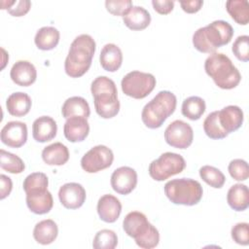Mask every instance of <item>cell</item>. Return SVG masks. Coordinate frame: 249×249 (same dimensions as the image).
Here are the masks:
<instances>
[{
  "label": "cell",
  "mask_w": 249,
  "mask_h": 249,
  "mask_svg": "<svg viewBox=\"0 0 249 249\" xmlns=\"http://www.w3.org/2000/svg\"><path fill=\"white\" fill-rule=\"evenodd\" d=\"M95 49V41L90 35L77 36L71 43L65 58V73L71 78H79L86 74L91 65Z\"/></svg>",
  "instance_id": "obj_1"
},
{
  "label": "cell",
  "mask_w": 249,
  "mask_h": 249,
  "mask_svg": "<svg viewBox=\"0 0 249 249\" xmlns=\"http://www.w3.org/2000/svg\"><path fill=\"white\" fill-rule=\"evenodd\" d=\"M232 36L233 28L228 21L214 20L195 31L193 45L200 53H213L218 48L228 45Z\"/></svg>",
  "instance_id": "obj_2"
},
{
  "label": "cell",
  "mask_w": 249,
  "mask_h": 249,
  "mask_svg": "<svg viewBox=\"0 0 249 249\" xmlns=\"http://www.w3.org/2000/svg\"><path fill=\"white\" fill-rule=\"evenodd\" d=\"M95 112L103 119H111L120 111L118 90L113 80L106 76H98L90 85Z\"/></svg>",
  "instance_id": "obj_3"
},
{
  "label": "cell",
  "mask_w": 249,
  "mask_h": 249,
  "mask_svg": "<svg viewBox=\"0 0 249 249\" xmlns=\"http://www.w3.org/2000/svg\"><path fill=\"white\" fill-rule=\"evenodd\" d=\"M206 74L215 85L223 89H231L238 86L241 75L229 56L222 53H213L205 59Z\"/></svg>",
  "instance_id": "obj_4"
},
{
  "label": "cell",
  "mask_w": 249,
  "mask_h": 249,
  "mask_svg": "<svg viewBox=\"0 0 249 249\" xmlns=\"http://www.w3.org/2000/svg\"><path fill=\"white\" fill-rule=\"evenodd\" d=\"M123 229L140 248L152 249L158 246L160 242L159 231L142 212L131 211L127 213L123 221Z\"/></svg>",
  "instance_id": "obj_5"
},
{
  "label": "cell",
  "mask_w": 249,
  "mask_h": 249,
  "mask_svg": "<svg viewBox=\"0 0 249 249\" xmlns=\"http://www.w3.org/2000/svg\"><path fill=\"white\" fill-rule=\"evenodd\" d=\"M177 98L169 90H160L142 109L141 120L143 124L152 129L159 128L165 120L174 113Z\"/></svg>",
  "instance_id": "obj_6"
},
{
  "label": "cell",
  "mask_w": 249,
  "mask_h": 249,
  "mask_svg": "<svg viewBox=\"0 0 249 249\" xmlns=\"http://www.w3.org/2000/svg\"><path fill=\"white\" fill-rule=\"evenodd\" d=\"M164 194L174 204L193 206L197 204L203 195L200 183L191 178H180L168 181L164 185Z\"/></svg>",
  "instance_id": "obj_7"
},
{
  "label": "cell",
  "mask_w": 249,
  "mask_h": 249,
  "mask_svg": "<svg viewBox=\"0 0 249 249\" xmlns=\"http://www.w3.org/2000/svg\"><path fill=\"white\" fill-rule=\"evenodd\" d=\"M156 83L157 81L153 74L134 70L124 76L121 86L125 95L135 99H142L153 91Z\"/></svg>",
  "instance_id": "obj_8"
},
{
  "label": "cell",
  "mask_w": 249,
  "mask_h": 249,
  "mask_svg": "<svg viewBox=\"0 0 249 249\" xmlns=\"http://www.w3.org/2000/svg\"><path fill=\"white\" fill-rule=\"evenodd\" d=\"M186 167L184 158L176 153L166 152L154 160L149 165V175L156 181H164L181 173Z\"/></svg>",
  "instance_id": "obj_9"
},
{
  "label": "cell",
  "mask_w": 249,
  "mask_h": 249,
  "mask_svg": "<svg viewBox=\"0 0 249 249\" xmlns=\"http://www.w3.org/2000/svg\"><path fill=\"white\" fill-rule=\"evenodd\" d=\"M114 154L105 145H97L89 150L81 159V166L88 173H96L111 166Z\"/></svg>",
  "instance_id": "obj_10"
},
{
  "label": "cell",
  "mask_w": 249,
  "mask_h": 249,
  "mask_svg": "<svg viewBox=\"0 0 249 249\" xmlns=\"http://www.w3.org/2000/svg\"><path fill=\"white\" fill-rule=\"evenodd\" d=\"M164 140L171 147L186 149L193 143V128L188 123L181 120H175L165 128Z\"/></svg>",
  "instance_id": "obj_11"
},
{
  "label": "cell",
  "mask_w": 249,
  "mask_h": 249,
  "mask_svg": "<svg viewBox=\"0 0 249 249\" xmlns=\"http://www.w3.org/2000/svg\"><path fill=\"white\" fill-rule=\"evenodd\" d=\"M112 189L120 195L130 194L137 185V173L129 166H121L111 175Z\"/></svg>",
  "instance_id": "obj_12"
},
{
  "label": "cell",
  "mask_w": 249,
  "mask_h": 249,
  "mask_svg": "<svg viewBox=\"0 0 249 249\" xmlns=\"http://www.w3.org/2000/svg\"><path fill=\"white\" fill-rule=\"evenodd\" d=\"M86 197V190L79 183H66L62 185L58 191L59 201L67 209L80 208L84 204Z\"/></svg>",
  "instance_id": "obj_13"
},
{
  "label": "cell",
  "mask_w": 249,
  "mask_h": 249,
  "mask_svg": "<svg viewBox=\"0 0 249 249\" xmlns=\"http://www.w3.org/2000/svg\"><path fill=\"white\" fill-rule=\"evenodd\" d=\"M1 141L11 148H19L26 143L27 126L18 121L8 122L1 129Z\"/></svg>",
  "instance_id": "obj_14"
},
{
  "label": "cell",
  "mask_w": 249,
  "mask_h": 249,
  "mask_svg": "<svg viewBox=\"0 0 249 249\" xmlns=\"http://www.w3.org/2000/svg\"><path fill=\"white\" fill-rule=\"evenodd\" d=\"M25 199L28 209L37 215L49 213L53 206V196L48 189L30 191L26 193Z\"/></svg>",
  "instance_id": "obj_15"
},
{
  "label": "cell",
  "mask_w": 249,
  "mask_h": 249,
  "mask_svg": "<svg viewBox=\"0 0 249 249\" xmlns=\"http://www.w3.org/2000/svg\"><path fill=\"white\" fill-rule=\"evenodd\" d=\"M89 132V124L85 117L74 116L66 119L63 126V133L65 138L72 142L84 141Z\"/></svg>",
  "instance_id": "obj_16"
},
{
  "label": "cell",
  "mask_w": 249,
  "mask_h": 249,
  "mask_svg": "<svg viewBox=\"0 0 249 249\" xmlns=\"http://www.w3.org/2000/svg\"><path fill=\"white\" fill-rule=\"evenodd\" d=\"M10 77L16 85L29 87L36 81L37 71L30 61L18 60L12 66Z\"/></svg>",
  "instance_id": "obj_17"
},
{
  "label": "cell",
  "mask_w": 249,
  "mask_h": 249,
  "mask_svg": "<svg viewBox=\"0 0 249 249\" xmlns=\"http://www.w3.org/2000/svg\"><path fill=\"white\" fill-rule=\"evenodd\" d=\"M122 212V203L115 196L107 194L102 196L97 202V213L105 223H114Z\"/></svg>",
  "instance_id": "obj_18"
},
{
  "label": "cell",
  "mask_w": 249,
  "mask_h": 249,
  "mask_svg": "<svg viewBox=\"0 0 249 249\" xmlns=\"http://www.w3.org/2000/svg\"><path fill=\"white\" fill-rule=\"evenodd\" d=\"M218 119L222 128L230 134L242 125L244 116L242 110L238 106L229 105L218 111Z\"/></svg>",
  "instance_id": "obj_19"
},
{
  "label": "cell",
  "mask_w": 249,
  "mask_h": 249,
  "mask_svg": "<svg viewBox=\"0 0 249 249\" xmlns=\"http://www.w3.org/2000/svg\"><path fill=\"white\" fill-rule=\"evenodd\" d=\"M56 132L57 124L50 116H41L33 122L32 136L37 142H48L55 137Z\"/></svg>",
  "instance_id": "obj_20"
},
{
  "label": "cell",
  "mask_w": 249,
  "mask_h": 249,
  "mask_svg": "<svg viewBox=\"0 0 249 249\" xmlns=\"http://www.w3.org/2000/svg\"><path fill=\"white\" fill-rule=\"evenodd\" d=\"M123 21L131 30H143L149 26L151 15L141 6H132L123 17Z\"/></svg>",
  "instance_id": "obj_21"
},
{
  "label": "cell",
  "mask_w": 249,
  "mask_h": 249,
  "mask_svg": "<svg viewBox=\"0 0 249 249\" xmlns=\"http://www.w3.org/2000/svg\"><path fill=\"white\" fill-rule=\"evenodd\" d=\"M99 61L104 70L108 72H115L122 65L123 53L117 45L112 43L106 44L100 52Z\"/></svg>",
  "instance_id": "obj_22"
},
{
  "label": "cell",
  "mask_w": 249,
  "mask_h": 249,
  "mask_svg": "<svg viewBox=\"0 0 249 249\" xmlns=\"http://www.w3.org/2000/svg\"><path fill=\"white\" fill-rule=\"evenodd\" d=\"M32 101L30 96L22 91H17L10 94L6 100L8 113L15 117H23L29 113Z\"/></svg>",
  "instance_id": "obj_23"
},
{
  "label": "cell",
  "mask_w": 249,
  "mask_h": 249,
  "mask_svg": "<svg viewBox=\"0 0 249 249\" xmlns=\"http://www.w3.org/2000/svg\"><path fill=\"white\" fill-rule=\"evenodd\" d=\"M58 234L56 223L52 219H46L38 222L33 229L34 239L42 245L53 243Z\"/></svg>",
  "instance_id": "obj_24"
},
{
  "label": "cell",
  "mask_w": 249,
  "mask_h": 249,
  "mask_svg": "<svg viewBox=\"0 0 249 249\" xmlns=\"http://www.w3.org/2000/svg\"><path fill=\"white\" fill-rule=\"evenodd\" d=\"M42 159L48 165H63L69 160L68 148L61 142H54L43 149Z\"/></svg>",
  "instance_id": "obj_25"
},
{
  "label": "cell",
  "mask_w": 249,
  "mask_h": 249,
  "mask_svg": "<svg viewBox=\"0 0 249 249\" xmlns=\"http://www.w3.org/2000/svg\"><path fill=\"white\" fill-rule=\"evenodd\" d=\"M230 207L235 211H244L249 206V191L244 184L232 185L227 194Z\"/></svg>",
  "instance_id": "obj_26"
},
{
  "label": "cell",
  "mask_w": 249,
  "mask_h": 249,
  "mask_svg": "<svg viewBox=\"0 0 249 249\" xmlns=\"http://www.w3.org/2000/svg\"><path fill=\"white\" fill-rule=\"evenodd\" d=\"M62 117L69 119L74 116L89 118L90 109L88 101L82 96H71L67 98L61 107Z\"/></svg>",
  "instance_id": "obj_27"
},
{
  "label": "cell",
  "mask_w": 249,
  "mask_h": 249,
  "mask_svg": "<svg viewBox=\"0 0 249 249\" xmlns=\"http://www.w3.org/2000/svg\"><path fill=\"white\" fill-rule=\"evenodd\" d=\"M59 31L53 26H43L37 30L34 43L39 50L50 51L54 49L59 42Z\"/></svg>",
  "instance_id": "obj_28"
},
{
  "label": "cell",
  "mask_w": 249,
  "mask_h": 249,
  "mask_svg": "<svg viewBox=\"0 0 249 249\" xmlns=\"http://www.w3.org/2000/svg\"><path fill=\"white\" fill-rule=\"evenodd\" d=\"M226 9L231 18L240 25H246L249 21V5L247 0H228Z\"/></svg>",
  "instance_id": "obj_29"
},
{
  "label": "cell",
  "mask_w": 249,
  "mask_h": 249,
  "mask_svg": "<svg viewBox=\"0 0 249 249\" xmlns=\"http://www.w3.org/2000/svg\"><path fill=\"white\" fill-rule=\"evenodd\" d=\"M206 109L205 101L199 96H190L182 103V115L192 121H196L204 114Z\"/></svg>",
  "instance_id": "obj_30"
},
{
  "label": "cell",
  "mask_w": 249,
  "mask_h": 249,
  "mask_svg": "<svg viewBox=\"0 0 249 249\" xmlns=\"http://www.w3.org/2000/svg\"><path fill=\"white\" fill-rule=\"evenodd\" d=\"M0 166L3 170L13 174H19L25 168L23 160L18 156L7 152L4 149L0 150Z\"/></svg>",
  "instance_id": "obj_31"
},
{
  "label": "cell",
  "mask_w": 249,
  "mask_h": 249,
  "mask_svg": "<svg viewBox=\"0 0 249 249\" xmlns=\"http://www.w3.org/2000/svg\"><path fill=\"white\" fill-rule=\"evenodd\" d=\"M199 176L207 185L215 189L222 188L226 182L224 173L212 165L201 166L199 168Z\"/></svg>",
  "instance_id": "obj_32"
},
{
  "label": "cell",
  "mask_w": 249,
  "mask_h": 249,
  "mask_svg": "<svg viewBox=\"0 0 249 249\" xmlns=\"http://www.w3.org/2000/svg\"><path fill=\"white\" fill-rule=\"evenodd\" d=\"M205 134L211 139H223L229 134L222 128L218 119V111H213L207 115L203 122Z\"/></svg>",
  "instance_id": "obj_33"
},
{
  "label": "cell",
  "mask_w": 249,
  "mask_h": 249,
  "mask_svg": "<svg viewBox=\"0 0 249 249\" xmlns=\"http://www.w3.org/2000/svg\"><path fill=\"white\" fill-rule=\"evenodd\" d=\"M118 244V236L112 230L98 231L93 237L92 247L95 249H114Z\"/></svg>",
  "instance_id": "obj_34"
},
{
  "label": "cell",
  "mask_w": 249,
  "mask_h": 249,
  "mask_svg": "<svg viewBox=\"0 0 249 249\" xmlns=\"http://www.w3.org/2000/svg\"><path fill=\"white\" fill-rule=\"evenodd\" d=\"M48 185H49V179L45 173L33 172L25 177L22 184V188L26 194L34 190L48 189Z\"/></svg>",
  "instance_id": "obj_35"
},
{
  "label": "cell",
  "mask_w": 249,
  "mask_h": 249,
  "mask_svg": "<svg viewBox=\"0 0 249 249\" xmlns=\"http://www.w3.org/2000/svg\"><path fill=\"white\" fill-rule=\"evenodd\" d=\"M31 7L29 0L1 1V9H6L13 17H22L28 13Z\"/></svg>",
  "instance_id": "obj_36"
},
{
  "label": "cell",
  "mask_w": 249,
  "mask_h": 249,
  "mask_svg": "<svg viewBox=\"0 0 249 249\" xmlns=\"http://www.w3.org/2000/svg\"><path fill=\"white\" fill-rule=\"evenodd\" d=\"M228 170L230 175L236 181H245L249 177L248 163L242 159H234L231 160Z\"/></svg>",
  "instance_id": "obj_37"
},
{
  "label": "cell",
  "mask_w": 249,
  "mask_h": 249,
  "mask_svg": "<svg viewBox=\"0 0 249 249\" xmlns=\"http://www.w3.org/2000/svg\"><path fill=\"white\" fill-rule=\"evenodd\" d=\"M231 51L238 60L247 62L249 60V36H238L232 44Z\"/></svg>",
  "instance_id": "obj_38"
},
{
  "label": "cell",
  "mask_w": 249,
  "mask_h": 249,
  "mask_svg": "<svg viewBox=\"0 0 249 249\" xmlns=\"http://www.w3.org/2000/svg\"><path fill=\"white\" fill-rule=\"evenodd\" d=\"M231 238L239 245L246 246L249 244V225L242 222L237 223L231 228Z\"/></svg>",
  "instance_id": "obj_39"
},
{
  "label": "cell",
  "mask_w": 249,
  "mask_h": 249,
  "mask_svg": "<svg viewBox=\"0 0 249 249\" xmlns=\"http://www.w3.org/2000/svg\"><path fill=\"white\" fill-rule=\"evenodd\" d=\"M130 0H107L105 1L106 10L114 16L124 17L125 13L132 7Z\"/></svg>",
  "instance_id": "obj_40"
},
{
  "label": "cell",
  "mask_w": 249,
  "mask_h": 249,
  "mask_svg": "<svg viewBox=\"0 0 249 249\" xmlns=\"http://www.w3.org/2000/svg\"><path fill=\"white\" fill-rule=\"evenodd\" d=\"M152 5L154 10L160 15L169 14L174 8V1L170 0H153Z\"/></svg>",
  "instance_id": "obj_41"
},
{
  "label": "cell",
  "mask_w": 249,
  "mask_h": 249,
  "mask_svg": "<svg viewBox=\"0 0 249 249\" xmlns=\"http://www.w3.org/2000/svg\"><path fill=\"white\" fill-rule=\"evenodd\" d=\"M179 3L181 5L182 10L188 14H194L198 12L203 5L202 0H191V1L183 0V1H180Z\"/></svg>",
  "instance_id": "obj_42"
},
{
  "label": "cell",
  "mask_w": 249,
  "mask_h": 249,
  "mask_svg": "<svg viewBox=\"0 0 249 249\" xmlns=\"http://www.w3.org/2000/svg\"><path fill=\"white\" fill-rule=\"evenodd\" d=\"M13 189V183L10 177L5 174L0 175V198L4 199L7 197Z\"/></svg>",
  "instance_id": "obj_43"
}]
</instances>
